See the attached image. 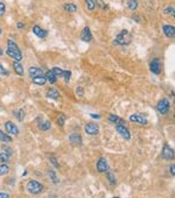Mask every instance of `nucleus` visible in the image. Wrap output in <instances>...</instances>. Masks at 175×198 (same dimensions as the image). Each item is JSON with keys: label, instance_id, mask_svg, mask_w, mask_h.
Returning <instances> with one entry per match:
<instances>
[{"label": "nucleus", "instance_id": "nucleus-23", "mask_svg": "<svg viewBox=\"0 0 175 198\" xmlns=\"http://www.w3.org/2000/svg\"><path fill=\"white\" fill-rule=\"evenodd\" d=\"M50 127H52V123H50V121H48V120L41 121V123H39V128L41 131H48V129H50Z\"/></svg>", "mask_w": 175, "mask_h": 198}, {"label": "nucleus", "instance_id": "nucleus-27", "mask_svg": "<svg viewBox=\"0 0 175 198\" xmlns=\"http://www.w3.org/2000/svg\"><path fill=\"white\" fill-rule=\"evenodd\" d=\"M0 141H2V142H11L12 141V137H9L8 134H6L2 131H0Z\"/></svg>", "mask_w": 175, "mask_h": 198}, {"label": "nucleus", "instance_id": "nucleus-29", "mask_svg": "<svg viewBox=\"0 0 175 198\" xmlns=\"http://www.w3.org/2000/svg\"><path fill=\"white\" fill-rule=\"evenodd\" d=\"M84 1H85V5H87L89 11H93L96 8V1L95 0H84Z\"/></svg>", "mask_w": 175, "mask_h": 198}, {"label": "nucleus", "instance_id": "nucleus-16", "mask_svg": "<svg viewBox=\"0 0 175 198\" xmlns=\"http://www.w3.org/2000/svg\"><path fill=\"white\" fill-rule=\"evenodd\" d=\"M69 140H70V142L75 146L82 145V138H81V135L77 134V133H72V134L69 137Z\"/></svg>", "mask_w": 175, "mask_h": 198}, {"label": "nucleus", "instance_id": "nucleus-21", "mask_svg": "<svg viewBox=\"0 0 175 198\" xmlns=\"http://www.w3.org/2000/svg\"><path fill=\"white\" fill-rule=\"evenodd\" d=\"M46 80L47 82H49L50 84H55L56 83V79H57V77L54 74H52V70H49V71H47V74H46Z\"/></svg>", "mask_w": 175, "mask_h": 198}, {"label": "nucleus", "instance_id": "nucleus-24", "mask_svg": "<svg viewBox=\"0 0 175 198\" xmlns=\"http://www.w3.org/2000/svg\"><path fill=\"white\" fill-rule=\"evenodd\" d=\"M64 9L67 12H70V13H74L77 11V6L72 2H68V4H64Z\"/></svg>", "mask_w": 175, "mask_h": 198}, {"label": "nucleus", "instance_id": "nucleus-25", "mask_svg": "<svg viewBox=\"0 0 175 198\" xmlns=\"http://www.w3.org/2000/svg\"><path fill=\"white\" fill-rule=\"evenodd\" d=\"M48 176L50 177V180L52 181V183H54V184H58V183H60V180H58V177H57L56 172L54 171V170H49V171H48Z\"/></svg>", "mask_w": 175, "mask_h": 198}, {"label": "nucleus", "instance_id": "nucleus-36", "mask_svg": "<svg viewBox=\"0 0 175 198\" xmlns=\"http://www.w3.org/2000/svg\"><path fill=\"white\" fill-rule=\"evenodd\" d=\"M49 161H50V163H52V166H54L55 168H58V167H60V164H58V161L56 160V157H55V156H52V155H50V156H49Z\"/></svg>", "mask_w": 175, "mask_h": 198}, {"label": "nucleus", "instance_id": "nucleus-45", "mask_svg": "<svg viewBox=\"0 0 175 198\" xmlns=\"http://www.w3.org/2000/svg\"><path fill=\"white\" fill-rule=\"evenodd\" d=\"M2 54H4V51H2V49H0V56H2Z\"/></svg>", "mask_w": 175, "mask_h": 198}, {"label": "nucleus", "instance_id": "nucleus-6", "mask_svg": "<svg viewBox=\"0 0 175 198\" xmlns=\"http://www.w3.org/2000/svg\"><path fill=\"white\" fill-rule=\"evenodd\" d=\"M84 131L89 135H96L99 132V126L95 123H87L84 126Z\"/></svg>", "mask_w": 175, "mask_h": 198}, {"label": "nucleus", "instance_id": "nucleus-37", "mask_svg": "<svg viewBox=\"0 0 175 198\" xmlns=\"http://www.w3.org/2000/svg\"><path fill=\"white\" fill-rule=\"evenodd\" d=\"M0 75H2V76H8L9 75L8 70H7L5 66H2V64H0Z\"/></svg>", "mask_w": 175, "mask_h": 198}, {"label": "nucleus", "instance_id": "nucleus-20", "mask_svg": "<svg viewBox=\"0 0 175 198\" xmlns=\"http://www.w3.org/2000/svg\"><path fill=\"white\" fill-rule=\"evenodd\" d=\"M109 121L110 123H113L116 125H125V121L122 118H119L118 115L116 114H110L109 115Z\"/></svg>", "mask_w": 175, "mask_h": 198}, {"label": "nucleus", "instance_id": "nucleus-46", "mask_svg": "<svg viewBox=\"0 0 175 198\" xmlns=\"http://www.w3.org/2000/svg\"><path fill=\"white\" fill-rule=\"evenodd\" d=\"M1 31H1V28H0V34H1Z\"/></svg>", "mask_w": 175, "mask_h": 198}, {"label": "nucleus", "instance_id": "nucleus-43", "mask_svg": "<svg viewBox=\"0 0 175 198\" xmlns=\"http://www.w3.org/2000/svg\"><path fill=\"white\" fill-rule=\"evenodd\" d=\"M17 27L18 28H22V29H23V28H25V23H23V22H18L17 23Z\"/></svg>", "mask_w": 175, "mask_h": 198}, {"label": "nucleus", "instance_id": "nucleus-33", "mask_svg": "<svg viewBox=\"0 0 175 198\" xmlns=\"http://www.w3.org/2000/svg\"><path fill=\"white\" fill-rule=\"evenodd\" d=\"M52 74L56 76V77H62V74H63V70H62L61 68H58V66H54L52 69Z\"/></svg>", "mask_w": 175, "mask_h": 198}, {"label": "nucleus", "instance_id": "nucleus-17", "mask_svg": "<svg viewBox=\"0 0 175 198\" xmlns=\"http://www.w3.org/2000/svg\"><path fill=\"white\" fill-rule=\"evenodd\" d=\"M47 97L50 98V99H54V100H57L60 98V92L55 88H50L47 91Z\"/></svg>", "mask_w": 175, "mask_h": 198}, {"label": "nucleus", "instance_id": "nucleus-13", "mask_svg": "<svg viewBox=\"0 0 175 198\" xmlns=\"http://www.w3.org/2000/svg\"><path fill=\"white\" fill-rule=\"evenodd\" d=\"M162 31L165 33V35L167 37H174L175 36V28L174 26H171V25H163L162 26Z\"/></svg>", "mask_w": 175, "mask_h": 198}, {"label": "nucleus", "instance_id": "nucleus-38", "mask_svg": "<svg viewBox=\"0 0 175 198\" xmlns=\"http://www.w3.org/2000/svg\"><path fill=\"white\" fill-rule=\"evenodd\" d=\"M76 94H77L78 97H83L84 89L82 88V86H77V88H76Z\"/></svg>", "mask_w": 175, "mask_h": 198}, {"label": "nucleus", "instance_id": "nucleus-39", "mask_svg": "<svg viewBox=\"0 0 175 198\" xmlns=\"http://www.w3.org/2000/svg\"><path fill=\"white\" fill-rule=\"evenodd\" d=\"M5 12H6V6H5L4 2H0V18L4 15Z\"/></svg>", "mask_w": 175, "mask_h": 198}, {"label": "nucleus", "instance_id": "nucleus-44", "mask_svg": "<svg viewBox=\"0 0 175 198\" xmlns=\"http://www.w3.org/2000/svg\"><path fill=\"white\" fill-rule=\"evenodd\" d=\"M90 117H91V118H93V119H97V120H98V119H101V115H99V114H95V113H91V114H90Z\"/></svg>", "mask_w": 175, "mask_h": 198}, {"label": "nucleus", "instance_id": "nucleus-47", "mask_svg": "<svg viewBox=\"0 0 175 198\" xmlns=\"http://www.w3.org/2000/svg\"><path fill=\"white\" fill-rule=\"evenodd\" d=\"M113 198H120V197H113Z\"/></svg>", "mask_w": 175, "mask_h": 198}, {"label": "nucleus", "instance_id": "nucleus-14", "mask_svg": "<svg viewBox=\"0 0 175 198\" xmlns=\"http://www.w3.org/2000/svg\"><path fill=\"white\" fill-rule=\"evenodd\" d=\"M12 154H13V152L9 149V148L4 149L2 152H0V161L1 162H7L9 160V157L12 156Z\"/></svg>", "mask_w": 175, "mask_h": 198}, {"label": "nucleus", "instance_id": "nucleus-5", "mask_svg": "<svg viewBox=\"0 0 175 198\" xmlns=\"http://www.w3.org/2000/svg\"><path fill=\"white\" fill-rule=\"evenodd\" d=\"M5 131L7 132L8 135H12V137H15L19 134V128L17 127V125L12 121H6L5 123Z\"/></svg>", "mask_w": 175, "mask_h": 198}, {"label": "nucleus", "instance_id": "nucleus-15", "mask_svg": "<svg viewBox=\"0 0 175 198\" xmlns=\"http://www.w3.org/2000/svg\"><path fill=\"white\" fill-rule=\"evenodd\" d=\"M33 33H34V34L38 36V37H40V39H43V37H46V36H47V31L42 29V28H41L40 26H34V27H33Z\"/></svg>", "mask_w": 175, "mask_h": 198}, {"label": "nucleus", "instance_id": "nucleus-1", "mask_svg": "<svg viewBox=\"0 0 175 198\" xmlns=\"http://www.w3.org/2000/svg\"><path fill=\"white\" fill-rule=\"evenodd\" d=\"M6 53H7L8 56L14 58L15 61H21L22 60L21 50L19 49L17 43L14 41H12V40H7V50H6Z\"/></svg>", "mask_w": 175, "mask_h": 198}, {"label": "nucleus", "instance_id": "nucleus-11", "mask_svg": "<svg viewBox=\"0 0 175 198\" xmlns=\"http://www.w3.org/2000/svg\"><path fill=\"white\" fill-rule=\"evenodd\" d=\"M81 40L84 41V42H91L92 41V34H91V31H90V28L89 27H84L82 33H81Z\"/></svg>", "mask_w": 175, "mask_h": 198}, {"label": "nucleus", "instance_id": "nucleus-42", "mask_svg": "<svg viewBox=\"0 0 175 198\" xmlns=\"http://www.w3.org/2000/svg\"><path fill=\"white\" fill-rule=\"evenodd\" d=\"M0 198H9V195L7 192H0Z\"/></svg>", "mask_w": 175, "mask_h": 198}, {"label": "nucleus", "instance_id": "nucleus-32", "mask_svg": "<svg viewBox=\"0 0 175 198\" xmlns=\"http://www.w3.org/2000/svg\"><path fill=\"white\" fill-rule=\"evenodd\" d=\"M163 13L166 14V15H174L175 14V8L174 6H167L165 11H163Z\"/></svg>", "mask_w": 175, "mask_h": 198}, {"label": "nucleus", "instance_id": "nucleus-10", "mask_svg": "<svg viewBox=\"0 0 175 198\" xmlns=\"http://www.w3.org/2000/svg\"><path fill=\"white\" fill-rule=\"evenodd\" d=\"M96 168L98 172H106L108 169H109V166H108V161L105 160L104 157H101L96 163Z\"/></svg>", "mask_w": 175, "mask_h": 198}, {"label": "nucleus", "instance_id": "nucleus-7", "mask_svg": "<svg viewBox=\"0 0 175 198\" xmlns=\"http://www.w3.org/2000/svg\"><path fill=\"white\" fill-rule=\"evenodd\" d=\"M162 157L167 160V161H171L174 158V150L171 146L165 145L163 146V149H162Z\"/></svg>", "mask_w": 175, "mask_h": 198}, {"label": "nucleus", "instance_id": "nucleus-31", "mask_svg": "<svg viewBox=\"0 0 175 198\" xmlns=\"http://www.w3.org/2000/svg\"><path fill=\"white\" fill-rule=\"evenodd\" d=\"M106 177H108V180H109L110 184H111V185L116 184V177H114V175L112 174V172H111V171H106Z\"/></svg>", "mask_w": 175, "mask_h": 198}, {"label": "nucleus", "instance_id": "nucleus-2", "mask_svg": "<svg viewBox=\"0 0 175 198\" xmlns=\"http://www.w3.org/2000/svg\"><path fill=\"white\" fill-rule=\"evenodd\" d=\"M131 42V35H130V33L127 29H124L119 33L117 37L113 40V44H117V46H124V44H130Z\"/></svg>", "mask_w": 175, "mask_h": 198}, {"label": "nucleus", "instance_id": "nucleus-3", "mask_svg": "<svg viewBox=\"0 0 175 198\" xmlns=\"http://www.w3.org/2000/svg\"><path fill=\"white\" fill-rule=\"evenodd\" d=\"M27 191L32 195H39L42 192V190H43V185L41 184L40 182L35 180H31L28 181V183H27V186H26Z\"/></svg>", "mask_w": 175, "mask_h": 198}, {"label": "nucleus", "instance_id": "nucleus-4", "mask_svg": "<svg viewBox=\"0 0 175 198\" xmlns=\"http://www.w3.org/2000/svg\"><path fill=\"white\" fill-rule=\"evenodd\" d=\"M169 109H171V104H169V100H168V99H161V100L158 103L157 110L159 111V113L167 114V113L169 112Z\"/></svg>", "mask_w": 175, "mask_h": 198}, {"label": "nucleus", "instance_id": "nucleus-9", "mask_svg": "<svg viewBox=\"0 0 175 198\" xmlns=\"http://www.w3.org/2000/svg\"><path fill=\"white\" fill-rule=\"evenodd\" d=\"M149 69L153 72L154 75H159L161 71V65H160V61L159 58H153L152 61L149 62Z\"/></svg>", "mask_w": 175, "mask_h": 198}, {"label": "nucleus", "instance_id": "nucleus-19", "mask_svg": "<svg viewBox=\"0 0 175 198\" xmlns=\"http://www.w3.org/2000/svg\"><path fill=\"white\" fill-rule=\"evenodd\" d=\"M13 69H14V71H15V72H17L19 76L23 75V66H22L21 62H20V61H15V60H14V62H13Z\"/></svg>", "mask_w": 175, "mask_h": 198}, {"label": "nucleus", "instance_id": "nucleus-28", "mask_svg": "<svg viewBox=\"0 0 175 198\" xmlns=\"http://www.w3.org/2000/svg\"><path fill=\"white\" fill-rule=\"evenodd\" d=\"M127 7L131 11H136L138 8V1L137 0H128L127 1Z\"/></svg>", "mask_w": 175, "mask_h": 198}, {"label": "nucleus", "instance_id": "nucleus-12", "mask_svg": "<svg viewBox=\"0 0 175 198\" xmlns=\"http://www.w3.org/2000/svg\"><path fill=\"white\" fill-rule=\"evenodd\" d=\"M130 121L140 123V125H147V123H148L147 119L145 118V117H142V115H140V114H131L130 115Z\"/></svg>", "mask_w": 175, "mask_h": 198}, {"label": "nucleus", "instance_id": "nucleus-26", "mask_svg": "<svg viewBox=\"0 0 175 198\" xmlns=\"http://www.w3.org/2000/svg\"><path fill=\"white\" fill-rule=\"evenodd\" d=\"M66 120H67L66 114L60 113V114H58V117H57V125H58L60 127H63V126H64V123H66Z\"/></svg>", "mask_w": 175, "mask_h": 198}, {"label": "nucleus", "instance_id": "nucleus-41", "mask_svg": "<svg viewBox=\"0 0 175 198\" xmlns=\"http://www.w3.org/2000/svg\"><path fill=\"white\" fill-rule=\"evenodd\" d=\"M169 171H171V174L173 175V176H174V175H175V166H174V164H172V166H171V168H169Z\"/></svg>", "mask_w": 175, "mask_h": 198}, {"label": "nucleus", "instance_id": "nucleus-18", "mask_svg": "<svg viewBox=\"0 0 175 198\" xmlns=\"http://www.w3.org/2000/svg\"><path fill=\"white\" fill-rule=\"evenodd\" d=\"M28 74L31 76L32 78H34V77H38V76H41L42 75V71L40 68L38 66H31L29 69H28Z\"/></svg>", "mask_w": 175, "mask_h": 198}, {"label": "nucleus", "instance_id": "nucleus-30", "mask_svg": "<svg viewBox=\"0 0 175 198\" xmlns=\"http://www.w3.org/2000/svg\"><path fill=\"white\" fill-rule=\"evenodd\" d=\"M9 168L7 164H0V176H4L6 174H8Z\"/></svg>", "mask_w": 175, "mask_h": 198}, {"label": "nucleus", "instance_id": "nucleus-22", "mask_svg": "<svg viewBox=\"0 0 175 198\" xmlns=\"http://www.w3.org/2000/svg\"><path fill=\"white\" fill-rule=\"evenodd\" d=\"M33 83L42 86V85H44V84L47 83V80H46V77H44L43 75H41V76H38V77H34V78H33Z\"/></svg>", "mask_w": 175, "mask_h": 198}, {"label": "nucleus", "instance_id": "nucleus-35", "mask_svg": "<svg viewBox=\"0 0 175 198\" xmlns=\"http://www.w3.org/2000/svg\"><path fill=\"white\" fill-rule=\"evenodd\" d=\"M15 114H17V118L19 121H23V119H25V111H23V109H20Z\"/></svg>", "mask_w": 175, "mask_h": 198}, {"label": "nucleus", "instance_id": "nucleus-40", "mask_svg": "<svg viewBox=\"0 0 175 198\" xmlns=\"http://www.w3.org/2000/svg\"><path fill=\"white\" fill-rule=\"evenodd\" d=\"M97 5H98V6H99L101 8H103V9L106 8V5L103 2V0H97V1H96V6H97Z\"/></svg>", "mask_w": 175, "mask_h": 198}, {"label": "nucleus", "instance_id": "nucleus-8", "mask_svg": "<svg viewBox=\"0 0 175 198\" xmlns=\"http://www.w3.org/2000/svg\"><path fill=\"white\" fill-rule=\"evenodd\" d=\"M116 131H117L124 139H126V140H130V139H131V133H130V131L126 128L125 125H116Z\"/></svg>", "mask_w": 175, "mask_h": 198}, {"label": "nucleus", "instance_id": "nucleus-34", "mask_svg": "<svg viewBox=\"0 0 175 198\" xmlns=\"http://www.w3.org/2000/svg\"><path fill=\"white\" fill-rule=\"evenodd\" d=\"M62 77L64 78V82H69L70 78H71V71L70 70H63V74H62Z\"/></svg>", "mask_w": 175, "mask_h": 198}]
</instances>
